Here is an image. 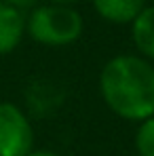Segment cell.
<instances>
[{
    "label": "cell",
    "mask_w": 154,
    "mask_h": 156,
    "mask_svg": "<svg viewBox=\"0 0 154 156\" xmlns=\"http://www.w3.org/2000/svg\"><path fill=\"white\" fill-rule=\"evenodd\" d=\"M135 150L139 156H154V116L139 122L135 131Z\"/></svg>",
    "instance_id": "obj_7"
},
{
    "label": "cell",
    "mask_w": 154,
    "mask_h": 156,
    "mask_svg": "<svg viewBox=\"0 0 154 156\" xmlns=\"http://www.w3.org/2000/svg\"><path fill=\"white\" fill-rule=\"evenodd\" d=\"M133 44L144 59L154 61V6H146L131 23Z\"/></svg>",
    "instance_id": "obj_6"
},
{
    "label": "cell",
    "mask_w": 154,
    "mask_h": 156,
    "mask_svg": "<svg viewBox=\"0 0 154 156\" xmlns=\"http://www.w3.org/2000/svg\"><path fill=\"white\" fill-rule=\"evenodd\" d=\"M23 32H26V19L21 11L0 2V57L17 49Z\"/></svg>",
    "instance_id": "obj_4"
},
{
    "label": "cell",
    "mask_w": 154,
    "mask_h": 156,
    "mask_svg": "<svg viewBox=\"0 0 154 156\" xmlns=\"http://www.w3.org/2000/svg\"><path fill=\"white\" fill-rule=\"evenodd\" d=\"M49 2H51V4H68V6H70L72 2H78V0H49Z\"/></svg>",
    "instance_id": "obj_10"
},
{
    "label": "cell",
    "mask_w": 154,
    "mask_h": 156,
    "mask_svg": "<svg viewBox=\"0 0 154 156\" xmlns=\"http://www.w3.org/2000/svg\"><path fill=\"white\" fill-rule=\"evenodd\" d=\"M34 150V129L23 110L0 101V156H27Z\"/></svg>",
    "instance_id": "obj_3"
},
{
    "label": "cell",
    "mask_w": 154,
    "mask_h": 156,
    "mask_svg": "<svg viewBox=\"0 0 154 156\" xmlns=\"http://www.w3.org/2000/svg\"><path fill=\"white\" fill-rule=\"evenodd\" d=\"M97 15L110 23H133L146 9L144 0H93Z\"/></svg>",
    "instance_id": "obj_5"
},
{
    "label": "cell",
    "mask_w": 154,
    "mask_h": 156,
    "mask_svg": "<svg viewBox=\"0 0 154 156\" xmlns=\"http://www.w3.org/2000/svg\"><path fill=\"white\" fill-rule=\"evenodd\" d=\"M27 156H59V154L53 152V150H47V148H34Z\"/></svg>",
    "instance_id": "obj_9"
},
{
    "label": "cell",
    "mask_w": 154,
    "mask_h": 156,
    "mask_svg": "<svg viewBox=\"0 0 154 156\" xmlns=\"http://www.w3.org/2000/svg\"><path fill=\"white\" fill-rule=\"evenodd\" d=\"M26 30L45 47H68L82 34V17L68 4H45L30 13Z\"/></svg>",
    "instance_id": "obj_2"
},
{
    "label": "cell",
    "mask_w": 154,
    "mask_h": 156,
    "mask_svg": "<svg viewBox=\"0 0 154 156\" xmlns=\"http://www.w3.org/2000/svg\"><path fill=\"white\" fill-rule=\"evenodd\" d=\"M99 93L106 105L125 120L154 116V66L141 55H116L102 68Z\"/></svg>",
    "instance_id": "obj_1"
},
{
    "label": "cell",
    "mask_w": 154,
    "mask_h": 156,
    "mask_svg": "<svg viewBox=\"0 0 154 156\" xmlns=\"http://www.w3.org/2000/svg\"><path fill=\"white\" fill-rule=\"evenodd\" d=\"M2 4L11 6V9H17V11H23V9H30L34 4V0H0Z\"/></svg>",
    "instance_id": "obj_8"
}]
</instances>
